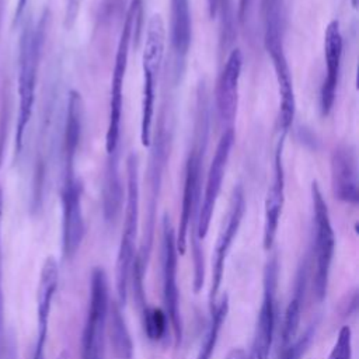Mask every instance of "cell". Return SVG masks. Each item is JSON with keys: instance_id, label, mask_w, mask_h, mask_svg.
<instances>
[{"instance_id": "cell-11", "label": "cell", "mask_w": 359, "mask_h": 359, "mask_svg": "<svg viewBox=\"0 0 359 359\" xmlns=\"http://www.w3.org/2000/svg\"><path fill=\"white\" fill-rule=\"evenodd\" d=\"M81 194L83 187L76 177L74 167L63 168V184L60 189L62 251L66 259H72L76 255L86 234Z\"/></svg>"}, {"instance_id": "cell-18", "label": "cell", "mask_w": 359, "mask_h": 359, "mask_svg": "<svg viewBox=\"0 0 359 359\" xmlns=\"http://www.w3.org/2000/svg\"><path fill=\"white\" fill-rule=\"evenodd\" d=\"M342 34L339 28V22L332 20L324 34V57H325V77L321 86L320 93V107L321 114L327 116L334 105L335 93L339 80V69H341V59H342Z\"/></svg>"}, {"instance_id": "cell-4", "label": "cell", "mask_w": 359, "mask_h": 359, "mask_svg": "<svg viewBox=\"0 0 359 359\" xmlns=\"http://www.w3.org/2000/svg\"><path fill=\"white\" fill-rule=\"evenodd\" d=\"M208 135V111H206V97L205 91L199 94L198 101V118H196V139L189 150L187 164H185V178L182 191V205L178 231L175 234L177 251L184 255L187 251V238L189 229L195 226L199 203H201V172L203 153L206 147ZM192 231V230H191Z\"/></svg>"}, {"instance_id": "cell-5", "label": "cell", "mask_w": 359, "mask_h": 359, "mask_svg": "<svg viewBox=\"0 0 359 359\" xmlns=\"http://www.w3.org/2000/svg\"><path fill=\"white\" fill-rule=\"evenodd\" d=\"M139 160L135 153H130L126 160L125 220L115 265V287L118 303L121 307L125 306L128 300L130 271L136 255V238L139 229Z\"/></svg>"}, {"instance_id": "cell-19", "label": "cell", "mask_w": 359, "mask_h": 359, "mask_svg": "<svg viewBox=\"0 0 359 359\" xmlns=\"http://www.w3.org/2000/svg\"><path fill=\"white\" fill-rule=\"evenodd\" d=\"M331 185L334 196L342 202L356 205L358 192V165L355 149L349 144H339L331 156Z\"/></svg>"}, {"instance_id": "cell-28", "label": "cell", "mask_w": 359, "mask_h": 359, "mask_svg": "<svg viewBox=\"0 0 359 359\" xmlns=\"http://www.w3.org/2000/svg\"><path fill=\"white\" fill-rule=\"evenodd\" d=\"M208 10H209V15L210 18H216L219 14H222V20H223V36L222 41H231L230 38V32H233V17L229 15L231 7H230V0H208Z\"/></svg>"}, {"instance_id": "cell-26", "label": "cell", "mask_w": 359, "mask_h": 359, "mask_svg": "<svg viewBox=\"0 0 359 359\" xmlns=\"http://www.w3.org/2000/svg\"><path fill=\"white\" fill-rule=\"evenodd\" d=\"M142 321L144 334L151 341H158L165 337L168 330V317L164 310L156 307H146L142 311Z\"/></svg>"}, {"instance_id": "cell-35", "label": "cell", "mask_w": 359, "mask_h": 359, "mask_svg": "<svg viewBox=\"0 0 359 359\" xmlns=\"http://www.w3.org/2000/svg\"><path fill=\"white\" fill-rule=\"evenodd\" d=\"M57 359H67V355H66V352H63V353H60L59 355V358Z\"/></svg>"}, {"instance_id": "cell-25", "label": "cell", "mask_w": 359, "mask_h": 359, "mask_svg": "<svg viewBox=\"0 0 359 359\" xmlns=\"http://www.w3.org/2000/svg\"><path fill=\"white\" fill-rule=\"evenodd\" d=\"M227 313H229V296L223 294L210 307V321H209L205 335L202 338L196 359H212L215 346L219 339V332L223 327Z\"/></svg>"}, {"instance_id": "cell-21", "label": "cell", "mask_w": 359, "mask_h": 359, "mask_svg": "<svg viewBox=\"0 0 359 359\" xmlns=\"http://www.w3.org/2000/svg\"><path fill=\"white\" fill-rule=\"evenodd\" d=\"M307 276H309V264H307V258H304L297 269V273H296L293 296L285 310L283 327H282V335H280V349L286 348L297 337L300 318H302V309H303L304 297H306Z\"/></svg>"}, {"instance_id": "cell-34", "label": "cell", "mask_w": 359, "mask_h": 359, "mask_svg": "<svg viewBox=\"0 0 359 359\" xmlns=\"http://www.w3.org/2000/svg\"><path fill=\"white\" fill-rule=\"evenodd\" d=\"M28 0H17V8H15V20H18L21 17V14L24 13V8L27 6Z\"/></svg>"}, {"instance_id": "cell-23", "label": "cell", "mask_w": 359, "mask_h": 359, "mask_svg": "<svg viewBox=\"0 0 359 359\" xmlns=\"http://www.w3.org/2000/svg\"><path fill=\"white\" fill-rule=\"evenodd\" d=\"M102 187V212L108 224H115L123 205V188L118 171V151L108 154Z\"/></svg>"}, {"instance_id": "cell-37", "label": "cell", "mask_w": 359, "mask_h": 359, "mask_svg": "<svg viewBox=\"0 0 359 359\" xmlns=\"http://www.w3.org/2000/svg\"><path fill=\"white\" fill-rule=\"evenodd\" d=\"M264 1H265V0H264Z\"/></svg>"}, {"instance_id": "cell-36", "label": "cell", "mask_w": 359, "mask_h": 359, "mask_svg": "<svg viewBox=\"0 0 359 359\" xmlns=\"http://www.w3.org/2000/svg\"><path fill=\"white\" fill-rule=\"evenodd\" d=\"M352 4H353V7H356V0H352Z\"/></svg>"}, {"instance_id": "cell-10", "label": "cell", "mask_w": 359, "mask_h": 359, "mask_svg": "<svg viewBox=\"0 0 359 359\" xmlns=\"http://www.w3.org/2000/svg\"><path fill=\"white\" fill-rule=\"evenodd\" d=\"M168 135H167V126H165V118L161 115L157 123V130L154 135V139L150 140L151 146V154H150V163H149V201H147V219L144 223V233L140 243L139 250L136 251V258L142 262L147 264L151 244H153V234H154V222H156V209H157V201L160 195V187H161V178H163V170L167 163L168 156ZM149 146V147H150Z\"/></svg>"}, {"instance_id": "cell-12", "label": "cell", "mask_w": 359, "mask_h": 359, "mask_svg": "<svg viewBox=\"0 0 359 359\" xmlns=\"http://www.w3.org/2000/svg\"><path fill=\"white\" fill-rule=\"evenodd\" d=\"M163 243H161V255H163V300L165 307V314L172 327L175 346H180L182 342L184 325L180 309V290L177 282V268H178V251L175 243V231L171 224L170 216L165 213L161 222Z\"/></svg>"}, {"instance_id": "cell-2", "label": "cell", "mask_w": 359, "mask_h": 359, "mask_svg": "<svg viewBox=\"0 0 359 359\" xmlns=\"http://www.w3.org/2000/svg\"><path fill=\"white\" fill-rule=\"evenodd\" d=\"M265 48L272 59L279 91V126L280 135H286L293 123L296 101L293 80L283 48L285 7L282 0H265Z\"/></svg>"}, {"instance_id": "cell-27", "label": "cell", "mask_w": 359, "mask_h": 359, "mask_svg": "<svg viewBox=\"0 0 359 359\" xmlns=\"http://www.w3.org/2000/svg\"><path fill=\"white\" fill-rule=\"evenodd\" d=\"M316 330H317V323L310 324L302 335L296 337V339L292 344L280 349L279 359H302L316 335Z\"/></svg>"}, {"instance_id": "cell-16", "label": "cell", "mask_w": 359, "mask_h": 359, "mask_svg": "<svg viewBox=\"0 0 359 359\" xmlns=\"http://www.w3.org/2000/svg\"><path fill=\"white\" fill-rule=\"evenodd\" d=\"M283 139H280L276 144L275 150V161H273V177L268 187L265 196V213H264V236L262 244L265 250H271L279 226V219L285 202V167H283Z\"/></svg>"}, {"instance_id": "cell-14", "label": "cell", "mask_w": 359, "mask_h": 359, "mask_svg": "<svg viewBox=\"0 0 359 359\" xmlns=\"http://www.w3.org/2000/svg\"><path fill=\"white\" fill-rule=\"evenodd\" d=\"M245 212V198H244V191L241 185L234 187L231 198H230V205H229V212L226 215V220L223 223V227L219 233L215 251H213V258H212V283H210V292H209V303L210 307L215 304L217 292L220 289L222 280H223V273H224V264L226 258L229 255V251L231 248V244L238 233V229L241 226L243 217Z\"/></svg>"}, {"instance_id": "cell-29", "label": "cell", "mask_w": 359, "mask_h": 359, "mask_svg": "<svg viewBox=\"0 0 359 359\" xmlns=\"http://www.w3.org/2000/svg\"><path fill=\"white\" fill-rule=\"evenodd\" d=\"M328 359H352V330L348 325L339 330Z\"/></svg>"}, {"instance_id": "cell-33", "label": "cell", "mask_w": 359, "mask_h": 359, "mask_svg": "<svg viewBox=\"0 0 359 359\" xmlns=\"http://www.w3.org/2000/svg\"><path fill=\"white\" fill-rule=\"evenodd\" d=\"M250 1L251 0H240V18L244 20L247 13H248V8H250Z\"/></svg>"}, {"instance_id": "cell-30", "label": "cell", "mask_w": 359, "mask_h": 359, "mask_svg": "<svg viewBox=\"0 0 359 359\" xmlns=\"http://www.w3.org/2000/svg\"><path fill=\"white\" fill-rule=\"evenodd\" d=\"M1 209H3V195L0 189V223H1ZM1 229V224H0ZM6 338L4 334V299H3V252H1V230H0V346Z\"/></svg>"}, {"instance_id": "cell-8", "label": "cell", "mask_w": 359, "mask_h": 359, "mask_svg": "<svg viewBox=\"0 0 359 359\" xmlns=\"http://www.w3.org/2000/svg\"><path fill=\"white\" fill-rule=\"evenodd\" d=\"M139 10H140V0H132L123 21L122 32H121L118 48H116L112 80H111V93H109L108 128H107V136H105V147L108 154L118 151L119 135H121L123 79L128 67L129 46L132 42L133 29L136 28V18L139 17Z\"/></svg>"}, {"instance_id": "cell-6", "label": "cell", "mask_w": 359, "mask_h": 359, "mask_svg": "<svg viewBox=\"0 0 359 359\" xmlns=\"http://www.w3.org/2000/svg\"><path fill=\"white\" fill-rule=\"evenodd\" d=\"M165 25L163 17L157 13L149 18L146 28L144 48L142 53L143 69V90H142V119H140V140L144 147L150 146L153 136V115H154V91L156 77L158 74L165 46Z\"/></svg>"}, {"instance_id": "cell-7", "label": "cell", "mask_w": 359, "mask_h": 359, "mask_svg": "<svg viewBox=\"0 0 359 359\" xmlns=\"http://www.w3.org/2000/svg\"><path fill=\"white\" fill-rule=\"evenodd\" d=\"M108 276L97 266L90 278V299L81 335V359H105L107 318L109 309Z\"/></svg>"}, {"instance_id": "cell-22", "label": "cell", "mask_w": 359, "mask_h": 359, "mask_svg": "<svg viewBox=\"0 0 359 359\" xmlns=\"http://www.w3.org/2000/svg\"><path fill=\"white\" fill-rule=\"evenodd\" d=\"M83 101L76 90L69 93L65 136H63V163L65 167H74L77 149L80 144L81 130H83Z\"/></svg>"}, {"instance_id": "cell-24", "label": "cell", "mask_w": 359, "mask_h": 359, "mask_svg": "<svg viewBox=\"0 0 359 359\" xmlns=\"http://www.w3.org/2000/svg\"><path fill=\"white\" fill-rule=\"evenodd\" d=\"M107 335L111 344L115 359H132L133 358V342L130 332L122 316V310L118 302L111 300L107 318Z\"/></svg>"}, {"instance_id": "cell-9", "label": "cell", "mask_w": 359, "mask_h": 359, "mask_svg": "<svg viewBox=\"0 0 359 359\" xmlns=\"http://www.w3.org/2000/svg\"><path fill=\"white\" fill-rule=\"evenodd\" d=\"M313 222H314V276L313 290L318 302H323L328 289L330 271L335 250V236L330 219L328 206L317 181L311 182Z\"/></svg>"}, {"instance_id": "cell-20", "label": "cell", "mask_w": 359, "mask_h": 359, "mask_svg": "<svg viewBox=\"0 0 359 359\" xmlns=\"http://www.w3.org/2000/svg\"><path fill=\"white\" fill-rule=\"evenodd\" d=\"M192 38V18L189 0H171L170 20V42L174 57L175 74L182 72L185 57L189 50Z\"/></svg>"}, {"instance_id": "cell-13", "label": "cell", "mask_w": 359, "mask_h": 359, "mask_svg": "<svg viewBox=\"0 0 359 359\" xmlns=\"http://www.w3.org/2000/svg\"><path fill=\"white\" fill-rule=\"evenodd\" d=\"M278 275H279L278 258L273 255L268 259L264 269L262 303L257 316L251 348L245 359H268L272 341H273L275 324H276Z\"/></svg>"}, {"instance_id": "cell-32", "label": "cell", "mask_w": 359, "mask_h": 359, "mask_svg": "<svg viewBox=\"0 0 359 359\" xmlns=\"http://www.w3.org/2000/svg\"><path fill=\"white\" fill-rule=\"evenodd\" d=\"M245 356H247V353H245L244 349H241V348H234V349H231V351L227 353V356H226L224 359H245Z\"/></svg>"}, {"instance_id": "cell-1", "label": "cell", "mask_w": 359, "mask_h": 359, "mask_svg": "<svg viewBox=\"0 0 359 359\" xmlns=\"http://www.w3.org/2000/svg\"><path fill=\"white\" fill-rule=\"evenodd\" d=\"M236 140V133H234V126L224 128L215 156L212 158L206 182H205V191H203V198H201L199 203V210L196 216L195 226L192 229V238H191V245H192V258H194V290L195 293H199V290L203 286L205 282V259H203V250L201 245V241L206 237L210 226V220L213 216V210L222 189V182L224 178L226 167L229 163V157L233 149Z\"/></svg>"}, {"instance_id": "cell-17", "label": "cell", "mask_w": 359, "mask_h": 359, "mask_svg": "<svg viewBox=\"0 0 359 359\" xmlns=\"http://www.w3.org/2000/svg\"><path fill=\"white\" fill-rule=\"evenodd\" d=\"M59 282V266L53 257H48L42 265L38 293H36V317H38V332L32 352V359H45V345L48 338V325L52 300L57 289Z\"/></svg>"}, {"instance_id": "cell-15", "label": "cell", "mask_w": 359, "mask_h": 359, "mask_svg": "<svg viewBox=\"0 0 359 359\" xmlns=\"http://www.w3.org/2000/svg\"><path fill=\"white\" fill-rule=\"evenodd\" d=\"M243 67V53L238 48L233 49L219 74L216 84V111L220 123L224 128L233 126L237 104H238V83Z\"/></svg>"}, {"instance_id": "cell-3", "label": "cell", "mask_w": 359, "mask_h": 359, "mask_svg": "<svg viewBox=\"0 0 359 359\" xmlns=\"http://www.w3.org/2000/svg\"><path fill=\"white\" fill-rule=\"evenodd\" d=\"M45 38V18L38 24L27 21L20 38L18 53V118L15 129V153L22 149L25 129L32 115L36 76Z\"/></svg>"}, {"instance_id": "cell-31", "label": "cell", "mask_w": 359, "mask_h": 359, "mask_svg": "<svg viewBox=\"0 0 359 359\" xmlns=\"http://www.w3.org/2000/svg\"><path fill=\"white\" fill-rule=\"evenodd\" d=\"M81 6V0H66V11H65V25L66 28H72L76 22Z\"/></svg>"}]
</instances>
